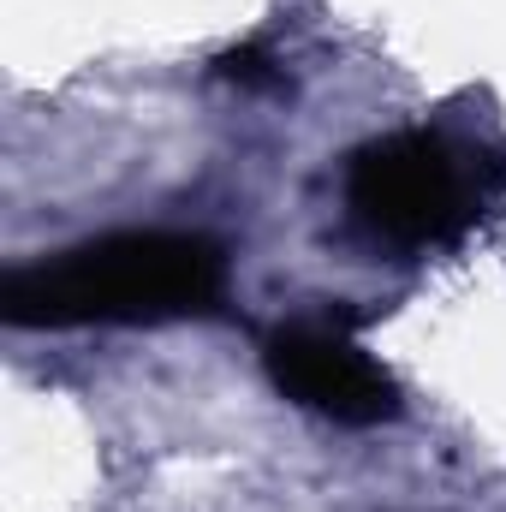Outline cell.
Listing matches in <instances>:
<instances>
[{
    "label": "cell",
    "mask_w": 506,
    "mask_h": 512,
    "mask_svg": "<svg viewBox=\"0 0 506 512\" xmlns=\"http://www.w3.org/2000/svg\"><path fill=\"white\" fill-rule=\"evenodd\" d=\"M227 298V251L203 233H108L0 280L12 328H131L215 316Z\"/></svg>",
    "instance_id": "6da1fadb"
},
{
    "label": "cell",
    "mask_w": 506,
    "mask_h": 512,
    "mask_svg": "<svg viewBox=\"0 0 506 512\" xmlns=\"http://www.w3.org/2000/svg\"><path fill=\"white\" fill-rule=\"evenodd\" d=\"M506 185L483 149L447 131H393L352 155L346 209L387 251H435L477 227L483 203Z\"/></svg>",
    "instance_id": "7a4b0ae2"
},
{
    "label": "cell",
    "mask_w": 506,
    "mask_h": 512,
    "mask_svg": "<svg viewBox=\"0 0 506 512\" xmlns=\"http://www.w3.org/2000/svg\"><path fill=\"white\" fill-rule=\"evenodd\" d=\"M262 364H268V382L292 405H304L328 423L370 429V423L399 417V382L352 340V328L340 316L274 328L262 340Z\"/></svg>",
    "instance_id": "3957f363"
},
{
    "label": "cell",
    "mask_w": 506,
    "mask_h": 512,
    "mask_svg": "<svg viewBox=\"0 0 506 512\" xmlns=\"http://www.w3.org/2000/svg\"><path fill=\"white\" fill-rule=\"evenodd\" d=\"M215 78L233 84V90H251V96H280L286 90V66L262 48V42H239L215 60Z\"/></svg>",
    "instance_id": "277c9868"
}]
</instances>
